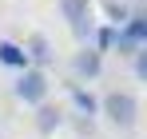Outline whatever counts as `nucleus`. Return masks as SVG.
Returning <instances> with one entry per match:
<instances>
[{
    "mask_svg": "<svg viewBox=\"0 0 147 139\" xmlns=\"http://www.w3.org/2000/svg\"><path fill=\"white\" fill-rule=\"evenodd\" d=\"M99 107H103V115L111 119L115 127H131L135 115H139V103H135L131 92H107L103 99H99Z\"/></svg>",
    "mask_w": 147,
    "mask_h": 139,
    "instance_id": "f257e3e1",
    "label": "nucleus"
},
{
    "mask_svg": "<svg viewBox=\"0 0 147 139\" xmlns=\"http://www.w3.org/2000/svg\"><path fill=\"white\" fill-rule=\"evenodd\" d=\"M64 20L72 24L76 40H92L96 36V16H92V0H60Z\"/></svg>",
    "mask_w": 147,
    "mask_h": 139,
    "instance_id": "f03ea898",
    "label": "nucleus"
},
{
    "mask_svg": "<svg viewBox=\"0 0 147 139\" xmlns=\"http://www.w3.org/2000/svg\"><path fill=\"white\" fill-rule=\"evenodd\" d=\"M16 99H24V103H48V76H44V68H24L20 76H16Z\"/></svg>",
    "mask_w": 147,
    "mask_h": 139,
    "instance_id": "7ed1b4c3",
    "label": "nucleus"
},
{
    "mask_svg": "<svg viewBox=\"0 0 147 139\" xmlns=\"http://www.w3.org/2000/svg\"><path fill=\"white\" fill-rule=\"evenodd\" d=\"M99 68H103V56H99L96 48H84V52H76V60H72V72L80 76V80H96Z\"/></svg>",
    "mask_w": 147,
    "mask_h": 139,
    "instance_id": "20e7f679",
    "label": "nucleus"
},
{
    "mask_svg": "<svg viewBox=\"0 0 147 139\" xmlns=\"http://www.w3.org/2000/svg\"><path fill=\"white\" fill-rule=\"evenodd\" d=\"M24 52H28V64H32V68H44V64H52V56H56L52 44H48V36H40V32L24 44Z\"/></svg>",
    "mask_w": 147,
    "mask_h": 139,
    "instance_id": "39448f33",
    "label": "nucleus"
},
{
    "mask_svg": "<svg viewBox=\"0 0 147 139\" xmlns=\"http://www.w3.org/2000/svg\"><path fill=\"white\" fill-rule=\"evenodd\" d=\"M0 64H4V68H16V72L32 68V64H28V52L20 44H12V40H0Z\"/></svg>",
    "mask_w": 147,
    "mask_h": 139,
    "instance_id": "423d86ee",
    "label": "nucleus"
},
{
    "mask_svg": "<svg viewBox=\"0 0 147 139\" xmlns=\"http://www.w3.org/2000/svg\"><path fill=\"white\" fill-rule=\"evenodd\" d=\"M60 123H64L60 107H52V103H40V107H36V131H40V135H52Z\"/></svg>",
    "mask_w": 147,
    "mask_h": 139,
    "instance_id": "0eeeda50",
    "label": "nucleus"
},
{
    "mask_svg": "<svg viewBox=\"0 0 147 139\" xmlns=\"http://www.w3.org/2000/svg\"><path fill=\"white\" fill-rule=\"evenodd\" d=\"M119 32H123V36H127L135 48H147V16H131Z\"/></svg>",
    "mask_w": 147,
    "mask_h": 139,
    "instance_id": "6e6552de",
    "label": "nucleus"
},
{
    "mask_svg": "<svg viewBox=\"0 0 147 139\" xmlns=\"http://www.w3.org/2000/svg\"><path fill=\"white\" fill-rule=\"evenodd\" d=\"M103 12H107L111 28H123V24L131 20V8H127V4H119V0H107V4H103Z\"/></svg>",
    "mask_w": 147,
    "mask_h": 139,
    "instance_id": "1a4fd4ad",
    "label": "nucleus"
},
{
    "mask_svg": "<svg viewBox=\"0 0 147 139\" xmlns=\"http://www.w3.org/2000/svg\"><path fill=\"white\" fill-rule=\"evenodd\" d=\"M72 103L84 111V115H96V111H99V99L92 92H84V88H72Z\"/></svg>",
    "mask_w": 147,
    "mask_h": 139,
    "instance_id": "9d476101",
    "label": "nucleus"
},
{
    "mask_svg": "<svg viewBox=\"0 0 147 139\" xmlns=\"http://www.w3.org/2000/svg\"><path fill=\"white\" fill-rule=\"evenodd\" d=\"M111 44H115V28L107 24V28L96 32V52H111Z\"/></svg>",
    "mask_w": 147,
    "mask_h": 139,
    "instance_id": "9b49d317",
    "label": "nucleus"
},
{
    "mask_svg": "<svg viewBox=\"0 0 147 139\" xmlns=\"http://www.w3.org/2000/svg\"><path fill=\"white\" fill-rule=\"evenodd\" d=\"M131 68H135V76H139V80L147 84V48H139V52L131 56Z\"/></svg>",
    "mask_w": 147,
    "mask_h": 139,
    "instance_id": "f8f14e48",
    "label": "nucleus"
}]
</instances>
